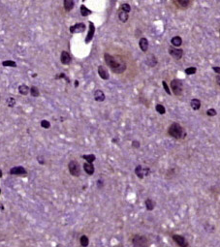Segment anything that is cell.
<instances>
[{"label":"cell","mask_w":220,"mask_h":247,"mask_svg":"<svg viewBox=\"0 0 220 247\" xmlns=\"http://www.w3.org/2000/svg\"><path fill=\"white\" fill-rule=\"evenodd\" d=\"M16 105V100L13 97H9L7 99V106L9 108H13V107H15Z\"/></svg>","instance_id":"obj_33"},{"label":"cell","mask_w":220,"mask_h":247,"mask_svg":"<svg viewBox=\"0 0 220 247\" xmlns=\"http://www.w3.org/2000/svg\"><path fill=\"white\" fill-rule=\"evenodd\" d=\"M82 158L84 159L88 163H93L94 161L96 160V157L94 154H84V155L82 156Z\"/></svg>","instance_id":"obj_24"},{"label":"cell","mask_w":220,"mask_h":247,"mask_svg":"<svg viewBox=\"0 0 220 247\" xmlns=\"http://www.w3.org/2000/svg\"><path fill=\"white\" fill-rule=\"evenodd\" d=\"M132 147L139 148V147H140V142H139L138 141H133L132 142Z\"/></svg>","instance_id":"obj_37"},{"label":"cell","mask_w":220,"mask_h":247,"mask_svg":"<svg viewBox=\"0 0 220 247\" xmlns=\"http://www.w3.org/2000/svg\"><path fill=\"white\" fill-rule=\"evenodd\" d=\"M98 75L100 76V78L102 80H109L110 79L109 72H108V70L102 65H100L99 67H98Z\"/></svg>","instance_id":"obj_14"},{"label":"cell","mask_w":220,"mask_h":247,"mask_svg":"<svg viewBox=\"0 0 220 247\" xmlns=\"http://www.w3.org/2000/svg\"><path fill=\"white\" fill-rule=\"evenodd\" d=\"M146 63L147 66H149V67H155L157 65V63H158V60H157L156 56L153 55V53H150V55H149L146 56Z\"/></svg>","instance_id":"obj_12"},{"label":"cell","mask_w":220,"mask_h":247,"mask_svg":"<svg viewBox=\"0 0 220 247\" xmlns=\"http://www.w3.org/2000/svg\"><path fill=\"white\" fill-rule=\"evenodd\" d=\"M132 243L134 246H146L147 239L141 235H135L132 239Z\"/></svg>","instance_id":"obj_7"},{"label":"cell","mask_w":220,"mask_h":247,"mask_svg":"<svg viewBox=\"0 0 220 247\" xmlns=\"http://www.w3.org/2000/svg\"><path fill=\"white\" fill-rule=\"evenodd\" d=\"M91 11L89 10V9H87L86 7H85L84 5H82L80 6V15H82L83 17H87L91 14Z\"/></svg>","instance_id":"obj_25"},{"label":"cell","mask_w":220,"mask_h":247,"mask_svg":"<svg viewBox=\"0 0 220 247\" xmlns=\"http://www.w3.org/2000/svg\"><path fill=\"white\" fill-rule=\"evenodd\" d=\"M168 134L176 140H183L186 136L185 130L178 122H174L170 125V127L168 128Z\"/></svg>","instance_id":"obj_2"},{"label":"cell","mask_w":220,"mask_h":247,"mask_svg":"<svg viewBox=\"0 0 220 247\" xmlns=\"http://www.w3.org/2000/svg\"><path fill=\"white\" fill-rule=\"evenodd\" d=\"M120 10H122V11L126 12V13H129L130 11H131V6H130L128 3H123V4H121Z\"/></svg>","instance_id":"obj_31"},{"label":"cell","mask_w":220,"mask_h":247,"mask_svg":"<svg viewBox=\"0 0 220 247\" xmlns=\"http://www.w3.org/2000/svg\"><path fill=\"white\" fill-rule=\"evenodd\" d=\"M145 205H146V208L149 210V211H151V210H153L154 208H155V203L153 200L151 199H146V202H145Z\"/></svg>","instance_id":"obj_22"},{"label":"cell","mask_w":220,"mask_h":247,"mask_svg":"<svg viewBox=\"0 0 220 247\" xmlns=\"http://www.w3.org/2000/svg\"><path fill=\"white\" fill-rule=\"evenodd\" d=\"M196 72H197L196 67H188V68L185 69V74L188 75V76L194 75V74H196Z\"/></svg>","instance_id":"obj_29"},{"label":"cell","mask_w":220,"mask_h":247,"mask_svg":"<svg viewBox=\"0 0 220 247\" xmlns=\"http://www.w3.org/2000/svg\"><path fill=\"white\" fill-rule=\"evenodd\" d=\"M212 70L215 72V73L216 74H218V75H220V67H217V66H213L212 67Z\"/></svg>","instance_id":"obj_38"},{"label":"cell","mask_w":220,"mask_h":247,"mask_svg":"<svg viewBox=\"0 0 220 247\" xmlns=\"http://www.w3.org/2000/svg\"><path fill=\"white\" fill-rule=\"evenodd\" d=\"M68 170H69V173L71 176H73L75 177H79L80 176L82 170H80V166L78 161H76V160L70 161L68 164Z\"/></svg>","instance_id":"obj_4"},{"label":"cell","mask_w":220,"mask_h":247,"mask_svg":"<svg viewBox=\"0 0 220 247\" xmlns=\"http://www.w3.org/2000/svg\"><path fill=\"white\" fill-rule=\"evenodd\" d=\"M129 19V16H128V13L124 12L122 10H119L118 11V20L121 21V22H126Z\"/></svg>","instance_id":"obj_21"},{"label":"cell","mask_w":220,"mask_h":247,"mask_svg":"<svg viewBox=\"0 0 220 247\" xmlns=\"http://www.w3.org/2000/svg\"><path fill=\"white\" fill-rule=\"evenodd\" d=\"M162 85H163V87H164L165 92L167 93L168 95H172V93H171V90H170V88L168 86V84H167V83L165 82V80H163V82H162Z\"/></svg>","instance_id":"obj_36"},{"label":"cell","mask_w":220,"mask_h":247,"mask_svg":"<svg viewBox=\"0 0 220 247\" xmlns=\"http://www.w3.org/2000/svg\"><path fill=\"white\" fill-rule=\"evenodd\" d=\"M155 109H156V111L159 114H166V109H165V107L163 105H161V104H157L156 107H155Z\"/></svg>","instance_id":"obj_27"},{"label":"cell","mask_w":220,"mask_h":247,"mask_svg":"<svg viewBox=\"0 0 220 247\" xmlns=\"http://www.w3.org/2000/svg\"><path fill=\"white\" fill-rule=\"evenodd\" d=\"M0 208H1V210L4 209V208H3V205H0Z\"/></svg>","instance_id":"obj_44"},{"label":"cell","mask_w":220,"mask_h":247,"mask_svg":"<svg viewBox=\"0 0 220 247\" xmlns=\"http://www.w3.org/2000/svg\"><path fill=\"white\" fill-rule=\"evenodd\" d=\"M1 177H2V170H0V178H1Z\"/></svg>","instance_id":"obj_43"},{"label":"cell","mask_w":220,"mask_h":247,"mask_svg":"<svg viewBox=\"0 0 220 247\" xmlns=\"http://www.w3.org/2000/svg\"><path fill=\"white\" fill-rule=\"evenodd\" d=\"M190 107L192 108L193 111L200 110V108H201V101L199 100V99H197V98L192 99V100L190 101Z\"/></svg>","instance_id":"obj_18"},{"label":"cell","mask_w":220,"mask_h":247,"mask_svg":"<svg viewBox=\"0 0 220 247\" xmlns=\"http://www.w3.org/2000/svg\"><path fill=\"white\" fill-rule=\"evenodd\" d=\"M74 0H64L63 2V6H64V9L66 12H70L72 9L74 8Z\"/></svg>","instance_id":"obj_20"},{"label":"cell","mask_w":220,"mask_h":247,"mask_svg":"<svg viewBox=\"0 0 220 247\" xmlns=\"http://www.w3.org/2000/svg\"><path fill=\"white\" fill-rule=\"evenodd\" d=\"M216 83H217L218 86L220 87V75H218L217 77H216Z\"/></svg>","instance_id":"obj_40"},{"label":"cell","mask_w":220,"mask_h":247,"mask_svg":"<svg viewBox=\"0 0 220 247\" xmlns=\"http://www.w3.org/2000/svg\"><path fill=\"white\" fill-rule=\"evenodd\" d=\"M168 51H169V55L176 60H179L183 55V49L182 48H176V47L172 46V47L169 48Z\"/></svg>","instance_id":"obj_6"},{"label":"cell","mask_w":220,"mask_h":247,"mask_svg":"<svg viewBox=\"0 0 220 247\" xmlns=\"http://www.w3.org/2000/svg\"><path fill=\"white\" fill-rule=\"evenodd\" d=\"M172 237H173L174 241L176 242L178 246H181V247H187L188 246V242H187V240H186V239L184 236H182L181 235H174Z\"/></svg>","instance_id":"obj_10"},{"label":"cell","mask_w":220,"mask_h":247,"mask_svg":"<svg viewBox=\"0 0 220 247\" xmlns=\"http://www.w3.org/2000/svg\"><path fill=\"white\" fill-rule=\"evenodd\" d=\"M30 94H31V96H33V97H38L40 95L39 89L33 85V86H31V88H30Z\"/></svg>","instance_id":"obj_28"},{"label":"cell","mask_w":220,"mask_h":247,"mask_svg":"<svg viewBox=\"0 0 220 247\" xmlns=\"http://www.w3.org/2000/svg\"><path fill=\"white\" fill-rule=\"evenodd\" d=\"M0 193H1V189H0Z\"/></svg>","instance_id":"obj_45"},{"label":"cell","mask_w":220,"mask_h":247,"mask_svg":"<svg viewBox=\"0 0 220 247\" xmlns=\"http://www.w3.org/2000/svg\"><path fill=\"white\" fill-rule=\"evenodd\" d=\"M69 30H70V32L72 34H74V33H83V31L85 30V24L83 23V22H78V23L70 26Z\"/></svg>","instance_id":"obj_8"},{"label":"cell","mask_w":220,"mask_h":247,"mask_svg":"<svg viewBox=\"0 0 220 247\" xmlns=\"http://www.w3.org/2000/svg\"><path fill=\"white\" fill-rule=\"evenodd\" d=\"M97 186L99 187V188H102L103 186H104V183H103V180H102V179H99V180L97 181Z\"/></svg>","instance_id":"obj_39"},{"label":"cell","mask_w":220,"mask_h":247,"mask_svg":"<svg viewBox=\"0 0 220 247\" xmlns=\"http://www.w3.org/2000/svg\"><path fill=\"white\" fill-rule=\"evenodd\" d=\"M219 34H220V31H219Z\"/></svg>","instance_id":"obj_46"},{"label":"cell","mask_w":220,"mask_h":247,"mask_svg":"<svg viewBox=\"0 0 220 247\" xmlns=\"http://www.w3.org/2000/svg\"><path fill=\"white\" fill-rule=\"evenodd\" d=\"M2 65L5 66V67H8V66H10V67H17L16 62L13 61V60H5V61H3L2 62Z\"/></svg>","instance_id":"obj_30"},{"label":"cell","mask_w":220,"mask_h":247,"mask_svg":"<svg viewBox=\"0 0 220 247\" xmlns=\"http://www.w3.org/2000/svg\"><path fill=\"white\" fill-rule=\"evenodd\" d=\"M80 243L82 246L85 247V246H87L89 244V239H88V237L86 236H80Z\"/></svg>","instance_id":"obj_26"},{"label":"cell","mask_w":220,"mask_h":247,"mask_svg":"<svg viewBox=\"0 0 220 247\" xmlns=\"http://www.w3.org/2000/svg\"><path fill=\"white\" fill-rule=\"evenodd\" d=\"M94 34H95V25H94L92 21H89V30H88L86 38H85V43L88 44L90 42L94 37Z\"/></svg>","instance_id":"obj_11"},{"label":"cell","mask_w":220,"mask_h":247,"mask_svg":"<svg viewBox=\"0 0 220 247\" xmlns=\"http://www.w3.org/2000/svg\"><path fill=\"white\" fill-rule=\"evenodd\" d=\"M60 61H61V63L62 64H64V65H69L71 63V61H72V58L69 55V52H61V55H60Z\"/></svg>","instance_id":"obj_13"},{"label":"cell","mask_w":220,"mask_h":247,"mask_svg":"<svg viewBox=\"0 0 220 247\" xmlns=\"http://www.w3.org/2000/svg\"><path fill=\"white\" fill-rule=\"evenodd\" d=\"M38 161H39L40 164H41V165H44V164H45V161L43 160L42 157H39V158H38Z\"/></svg>","instance_id":"obj_41"},{"label":"cell","mask_w":220,"mask_h":247,"mask_svg":"<svg viewBox=\"0 0 220 247\" xmlns=\"http://www.w3.org/2000/svg\"><path fill=\"white\" fill-rule=\"evenodd\" d=\"M105 98H106V96H105L104 92L100 90V89H97V90L94 92V99H95V101L103 102V101H105Z\"/></svg>","instance_id":"obj_17"},{"label":"cell","mask_w":220,"mask_h":247,"mask_svg":"<svg viewBox=\"0 0 220 247\" xmlns=\"http://www.w3.org/2000/svg\"><path fill=\"white\" fill-rule=\"evenodd\" d=\"M104 59L106 64L109 66V68L115 74H122L127 68L125 61L118 56H113L110 53L106 52L104 55Z\"/></svg>","instance_id":"obj_1"},{"label":"cell","mask_w":220,"mask_h":247,"mask_svg":"<svg viewBox=\"0 0 220 247\" xmlns=\"http://www.w3.org/2000/svg\"><path fill=\"white\" fill-rule=\"evenodd\" d=\"M171 44H172V46L176 47V48L181 47L182 45L181 37H179V36H174V37H173L172 40H171Z\"/></svg>","instance_id":"obj_19"},{"label":"cell","mask_w":220,"mask_h":247,"mask_svg":"<svg viewBox=\"0 0 220 247\" xmlns=\"http://www.w3.org/2000/svg\"><path fill=\"white\" fill-rule=\"evenodd\" d=\"M10 174L12 176H26L27 174V170L25 168L21 167V166H17V167H14L10 170Z\"/></svg>","instance_id":"obj_9"},{"label":"cell","mask_w":220,"mask_h":247,"mask_svg":"<svg viewBox=\"0 0 220 247\" xmlns=\"http://www.w3.org/2000/svg\"><path fill=\"white\" fill-rule=\"evenodd\" d=\"M41 126L45 129H49V128H51V123H50V121H48V120H42L41 121Z\"/></svg>","instance_id":"obj_35"},{"label":"cell","mask_w":220,"mask_h":247,"mask_svg":"<svg viewBox=\"0 0 220 247\" xmlns=\"http://www.w3.org/2000/svg\"><path fill=\"white\" fill-rule=\"evenodd\" d=\"M29 90H30V88L26 84H21L19 86V92H20V94H21V95H27V94L29 93Z\"/></svg>","instance_id":"obj_23"},{"label":"cell","mask_w":220,"mask_h":247,"mask_svg":"<svg viewBox=\"0 0 220 247\" xmlns=\"http://www.w3.org/2000/svg\"><path fill=\"white\" fill-rule=\"evenodd\" d=\"M171 88H172V91L176 96H179L181 95L182 90H183V83L182 80H178V79H174L172 80L170 84Z\"/></svg>","instance_id":"obj_3"},{"label":"cell","mask_w":220,"mask_h":247,"mask_svg":"<svg viewBox=\"0 0 220 247\" xmlns=\"http://www.w3.org/2000/svg\"><path fill=\"white\" fill-rule=\"evenodd\" d=\"M139 46H140L142 52H146L147 49H149V40L145 37H142L140 39V41H139Z\"/></svg>","instance_id":"obj_15"},{"label":"cell","mask_w":220,"mask_h":247,"mask_svg":"<svg viewBox=\"0 0 220 247\" xmlns=\"http://www.w3.org/2000/svg\"><path fill=\"white\" fill-rule=\"evenodd\" d=\"M178 3L181 5V7L183 8H186L189 6V3H190V0H177Z\"/></svg>","instance_id":"obj_32"},{"label":"cell","mask_w":220,"mask_h":247,"mask_svg":"<svg viewBox=\"0 0 220 247\" xmlns=\"http://www.w3.org/2000/svg\"><path fill=\"white\" fill-rule=\"evenodd\" d=\"M83 170H84V172L88 174V176H92V174H94V172H95V168H94L93 164L88 163V162L83 164Z\"/></svg>","instance_id":"obj_16"},{"label":"cell","mask_w":220,"mask_h":247,"mask_svg":"<svg viewBox=\"0 0 220 247\" xmlns=\"http://www.w3.org/2000/svg\"><path fill=\"white\" fill-rule=\"evenodd\" d=\"M217 114V111H215L214 109H209L206 111V115L208 116H210V117H212V116H215Z\"/></svg>","instance_id":"obj_34"},{"label":"cell","mask_w":220,"mask_h":247,"mask_svg":"<svg viewBox=\"0 0 220 247\" xmlns=\"http://www.w3.org/2000/svg\"><path fill=\"white\" fill-rule=\"evenodd\" d=\"M150 173H151V170L149 167H143V166H142V165H138L135 168V174L140 179H143L145 177H149Z\"/></svg>","instance_id":"obj_5"},{"label":"cell","mask_w":220,"mask_h":247,"mask_svg":"<svg viewBox=\"0 0 220 247\" xmlns=\"http://www.w3.org/2000/svg\"><path fill=\"white\" fill-rule=\"evenodd\" d=\"M75 86H76V87H78V86H79V82H78V80H76V82H75Z\"/></svg>","instance_id":"obj_42"}]
</instances>
